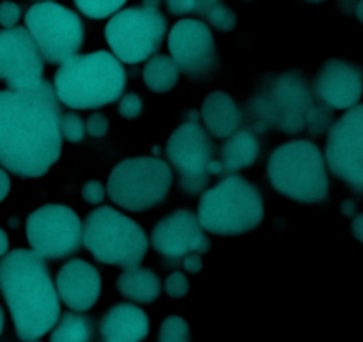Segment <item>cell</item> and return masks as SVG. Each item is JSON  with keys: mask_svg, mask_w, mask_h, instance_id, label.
I'll return each mask as SVG.
<instances>
[{"mask_svg": "<svg viewBox=\"0 0 363 342\" xmlns=\"http://www.w3.org/2000/svg\"><path fill=\"white\" fill-rule=\"evenodd\" d=\"M152 247L165 258H186L190 254H206L211 241L190 209H177L160 220L152 229Z\"/></svg>", "mask_w": 363, "mask_h": 342, "instance_id": "16", "label": "cell"}, {"mask_svg": "<svg viewBox=\"0 0 363 342\" xmlns=\"http://www.w3.org/2000/svg\"><path fill=\"white\" fill-rule=\"evenodd\" d=\"M108 130H110V121L108 117L101 112L91 114L87 123H85V131H87V135H91V137L94 138L105 137V135L108 133Z\"/></svg>", "mask_w": 363, "mask_h": 342, "instance_id": "31", "label": "cell"}, {"mask_svg": "<svg viewBox=\"0 0 363 342\" xmlns=\"http://www.w3.org/2000/svg\"><path fill=\"white\" fill-rule=\"evenodd\" d=\"M354 13H357V18L363 23V0L357 4V7H354Z\"/></svg>", "mask_w": 363, "mask_h": 342, "instance_id": "41", "label": "cell"}, {"mask_svg": "<svg viewBox=\"0 0 363 342\" xmlns=\"http://www.w3.org/2000/svg\"><path fill=\"white\" fill-rule=\"evenodd\" d=\"M204 18L215 31L220 32H230L238 25V14L229 6H225V4L215 6Z\"/></svg>", "mask_w": 363, "mask_h": 342, "instance_id": "27", "label": "cell"}, {"mask_svg": "<svg viewBox=\"0 0 363 342\" xmlns=\"http://www.w3.org/2000/svg\"><path fill=\"white\" fill-rule=\"evenodd\" d=\"M268 180L284 197L298 202H319L328 195L325 156L311 140H291L277 148L269 156Z\"/></svg>", "mask_w": 363, "mask_h": 342, "instance_id": "6", "label": "cell"}, {"mask_svg": "<svg viewBox=\"0 0 363 342\" xmlns=\"http://www.w3.org/2000/svg\"><path fill=\"white\" fill-rule=\"evenodd\" d=\"M259 158V142L255 135L248 130H238L227 137L222 145V172H240L241 169L254 165Z\"/></svg>", "mask_w": 363, "mask_h": 342, "instance_id": "22", "label": "cell"}, {"mask_svg": "<svg viewBox=\"0 0 363 342\" xmlns=\"http://www.w3.org/2000/svg\"><path fill=\"white\" fill-rule=\"evenodd\" d=\"M92 323L91 319L74 312L60 314L50 333V342H91Z\"/></svg>", "mask_w": 363, "mask_h": 342, "instance_id": "24", "label": "cell"}, {"mask_svg": "<svg viewBox=\"0 0 363 342\" xmlns=\"http://www.w3.org/2000/svg\"><path fill=\"white\" fill-rule=\"evenodd\" d=\"M172 187V169L162 158L137 156L117 163L108 176L106 192L117 206L140 213L158 206Z\"/></svg>", "mask_w": 363, "mask_h": 342, "instance_id": "8", "label": "cell"}, {"mask_svg": "<svg viewBox=\"0 0 363 342\" xmlns=\"http://www.w3.org/2000/svg\"><path fill=\"white\" fill-rule=\"evenodd\" d=\"M117 289L124 298L138 304H152L160 298L162 282L158 275L147 268H126L117 279Z\"/></svg>", "mask_w": 363, "mask_h": 342, "instance_id": "21", "label": "cell"}, {"mask_svg": "<svg viewBox=\"0 0 363 342\" xmlns=\"http://www.w3.org/2000/svg\"><path fill=\"white\" fill-rule=\"evenodd\" d=\"M183 268L190 273H201L204 268V261H202L201 254H190L183 258Z\"/></svg>", "mask_w": 363, "mask_h": 342, "instance_id": "35", "label": "cell"}, {"mask_svg": "<svg viewBox=\"0 0 363 342\" xmlns=\"http://www.w3.org/2000/svg\"><path fill=\"white\" fill-rule=\"evenodd\" d=\"M351 231H353L354 238H357L360 243H363V213L362 215L354 216L353 224H351Z\"/></svg>", "mask_w": 363, "mask_h": 342, "instance_id": "38", "label": "cell"}, {"mask_svg": "<svg viewBox=\"0 0 363 342\" xmlns=\"http://www.w3.org/2000/svg\"><path fill=\"white\" fill-rule=\"evenodd\" d=\"M9 190H11V177L9 174L6 172V169L0 167V202L7 197Z\"/></svg>", "mask_w": 363, "mask_h": 342, "instance_id": "36", "label": "cell"}, {"mask_svg": "<svg viewBox=\"0 0 363 342\" xmlns=\"http://www.w3.org/2000/svg\"><path fill=\"white\" fill-rule=\"evenodd\" d=\"M160 2L162 0H142V6L149 7V9H160Z\"/></svg>", "mask_w": 363, "mask_h": 342, "instance_id": "40", "label": "cell"}, {"mask_svg": "<svg viewBox=\"0 0 363 342\" xmlns=\"http://www.w3.org/2000/svg\"><path fill=\"white\" fill-rule=\"evenodd\" d=\"M99 333L103 342H142L149 336V318L137 305L119 304L105 312Z\"/></svg>", "mask_w": 363, "mask_h": 342, "instance_id": "19", "label": "cell"}, {"mask_svg": "<svg viewBox=\"0 0 363 342\" xmlns=\"http://www.w3.org/2000/svg\"><path fill=\"white\" fill-rule=\"evenodd\" d=\"M163 287H165L167 297L172 298V300H181V298H184L188 294V289H190V280H188V277L184 275V273L174 272L167 277Z\"/></svg>", "mask_w": 363, "mask_h": 342, "instance_id": "29", "label": "cell"}, {"mask_svg": "<svg viewBox=\"0 0 363 342\" xmlns=\"http://www.w3.org/2000/svg\"><path fill=\"white\" fill-rule=\"evenodd\" d=\"M325 162L333 176L346 181L353 190L363 192V103L347 109L332 124L326 138Z\"/></svg>", "mask_w": 363, "mask_h": 342, "instance_id": "12", "label": "cell"}, {"mask_svg": "<svg viewBox=\"0 0 363 342\" xmlns=\"http://www.w3.org/2000/svg\"><path fill=\"white\" fill-rule=\"evenodd\" d=\"M169 52L179 70L191 78L208 77L220 66L213 31L195 18H184L174 25L169 32Z\"/></svg>", "mask_w": 363, "mask_h": 342, "instance_id": "14", "label": "cell"}, {"mask_svg": "<svg viewBox=\"0 0 363 342\" xmlns=\"http://www.w3.org/2000/svg\"><path fill=\"white\" fill-rule=\"evenodd\" d=\"M126 87V71L116 55L98 50L73 55L60 64L53 80L59 101L71 109L92 110L117 101Z\"/></svg>", "mask_w": 363, "mask_h": 342, "instance_id": "3", "label": "cell"}, {"mask_svg": "<svg viewBox=\"0 0 363 342\" xmlns=\"http://www.w3.org/2000/svg\"><path fill=\"white\" fill-rule=\"evenodd\" d=\"M82 243L99 263L121 268L138 266L149 250L145 231L108 206L89 213L82 226Z\"/></svg>", "mask_w": 363, "mask_h": 342, "instance_id": "7", "label": "cell"}, {"mask_svg": "<svg viewBox=\"0 0 363 342\" xmlns=\"http://www.w3.org/2000/svg\"><path fill=\"white\" fill-rule=\"evenodd\" d=\"M43 57L25 27L0 31V80L9 89H30L43 80Z\"/></svg>", "mask_w": 363, "mask_h": 342, "instance_id": "15", "label": "cell"}, {"mask_svg": "<svg viewBox=\"0 0 363 342\" xmlns=\"http://www.w3.org/2000/svg\"><path fill=\"white\" fill-rule=\"evenodd\" d=\"M363 94V73L357 64L344 59H328L314 78V96L333 110L358 105Z\"/></svg>", "mask_w": 363, "mask_h": 342, "instance_id": "17", "label": "cell"}, {"mask_svg": "<svg viewBox=\"0 0 363 342\" xmlns=\"http://www.w3.org/2000/svg\"><path fill=\"white\" fill-rule=\"evenodd\" d=\"M84 16L92 20H103V18L113 16L124 7L128 0H73Z\"/></svg>", "mask_w": 363, "mask_h": 342, "instance_id": "25", "label": "cell"}, {"mask_svg": "<svg viewBox=\"0 0 363 342\" xmlns=\"http://www.w3.org/2000/svg\"><path fill=\"white\" fill-rule=\"evenodd\" d=\"M167 9L174 16H186L197 13V0H167Z\"/></svg>", "mask_w": 363, "mask_h": 342, "instance_id": "34", "label": "cell"}, {"mask_svg": "<svg viewBox=\"0 0 363 342\" xmlns=\"http://www.w3.org/2000/svg\"><path fill=\"white\" fill-rule=\"evenodd\" d=\"M27 240L32 252L43 259H62L82 243V220L62 204H46L27 219Z\"/></svg>", "mask_w": 363, "mask_h": 342, "instance_id": "11", "label": "cell"}, {"mask_svg": "<svg viewBox=\"0 0 363 342\" xmlns=\"http://www.w3.org/2000/svg\"><path fill=\"white\" fill-rule=\"evenodd\" d=\"M60 135L73 144L84 140L87 131H85V123L82 121V117L74 112L60 114Z\"/></svg>", "mask_w": 363, "mask_h": 342, "instance_id": "28", "label": "cell"}, {"mask_svg": "<svg viewBox=\"0 0 363 342\" xmlns=\"http://www.w3.org/2000/svg\"><path fill=\"white\" fill-rule=\"evenodd\" d=\"M4 326H6V318H4V311L2 307H0V336H2L4 332Z\"/></svg>", "mask_w": 363, "mask_h": 342, "instance_id": "42", "label": "cell"}, {"mask_svg": "<svg viewBox=\"0 0 363 342\" xmlns=\"http://www.w3.org/2000/svg\"><path fill=\"white\" fill-rule=\"evenodd\" d=\"M0 293L4 294L20 341H39L60 318V300L43 258L16 248L0 258Z\"/></svg>", "mask_w": 363, "mask_h": 342, "instance_id": "2", "label": "cell"}, {"mask_svg": "<svg viewBox=\"0 0 363 342\" xmlns=\"http://www.w3.org/2000/svg\"><path fill=\"white\" fill-rule=\"evenodd\" d=\"M21 18V9L16 2L11 0H4L0 2V25L4 28H13Z\"/></svg>", "mask_w": 363, "mask_h": 342, "instance_id": "32", "label": "cell"}, {"mask_svg": "<svg viewBox=\"0 0 363 342\" xmlns=\"http://www.w3.org/2000/svg\"><path fill=\"white\" fill-rule=\"evenodd\" d=\"M202 121L209 133L216 138H227L240 130L243 124V114L233 96L216 91L206 96L201 109Z\"/></svg>", "mask_w": 363, "mask_h": 342, "instance_id": "20", "label": "cell"}, {"mask_svg": "<svg viewBox=\"0 0 363 342\" xmlns=\"http://www.w3.org/2000/svg\"><path fill=\"white\" fill-rule=\"evenodd\" d=\"M142 109H144V103H142V98L138 94L128 92V94L121 96L119 114L124 119H137L142 114Z\"/></svg>", "mask_w": 363, "mask_h": 342, "instance_id": "30", "label": "cell"}, {"mask_svg": "<svg viewBox=\"0 0 363 342\" xmlns=\"http://www.w3.org/2000/svg\"><path fill=\"white\" fill-rule=\"evenodd\" d=\"M215 145L208 131L197 123H184L172 131L167 142V156L179 172V183L186 194H199L208 184Z\"/></svg>", "mask_w": 363, "mask_h": 342, "instance_id": "13", "label": "cell"}, {"mask_svg": "<svg viewBox=\"0 0 363 342\" xmlns=\"http://www.w3.org/2000/svg\"><path fill=\"white\" fill-rule=\"evenodd\" d=\"M179 75L181 70L176 60L167 55H152L145 62L144 71H142L145 87L151 89L152 92H158V94L172 91L177 85Z\"/></svg>", "mask_w": 363, "mask_h": 342, "instance_id": "23", "label": "cell"}, {"mask_svg": "<svg viewBox=\"0 0 363 342\" xmlns=\"http://www.w3.org/2000/svg\"><path fill=\"white\" fill-rule=\"evenodd\" d=\"M167 34L165 16L160 9L126 7L110 16L105 38L119 62L138 64L151 59Z\"/></svg>", "mask_w": 363, "mask_h": 342, "instance_id": "9", "label": "cell"}, {"mask_svg": "<svg viewBox=\"0 0 363 342\" xmlns=\"http://www.w3.org/2000/svg\"><path fill=\"white\" fill-rule=\"evenodd\" d=\"M32 342H41V341H32Z\"/></svg>", "mask_w": 363, "mask_h": 342, "instance_id": "44", "label": "cell"}, {"mask_svg": "<svg viewBox=\"0 0 363 342\" xmlns=\"http://www.w3.org/2000/svg\"><path fill=\"white\" fill-rule=\"evenodd\" d=\"M158 342H190V326L179 316H170L160 325Z\"/></svg>", "mask_w": 363, "mask_h": 342, "instance_id": "26", "label": "cell"}, {"mask_svg": "<svg viewBox=\"0 0 363 342\" xmlns=\"http://www.w3.org/2000/svg\"><path fill=\"white\" fill-rule=\"evenodd\" d=\"M7 252H9V238H7L6 231L0 229V258H4Z\"/></svg>", "mask_w": 363, "mask_h": 342, "instance_id": "39", "label": "cell"}, {"mask_svg": "<svg viewBox=\"0 0 363 342\" xmlns=\"http://www.w3.org/2000/svg\"><path fill=\"white\" fill-rule=\"evenodd\" d=\"M257 126H277L286 133H301L308 128L321 133L330 114L315 103L314 91L301 71H286L273 80L272 89L250 101Z\"/></svg>", "mask_w": 363, "mask_h": 342, "instance_id": "4", "label": "cell"}, {"mask_svg": "<svg viewBox=\"0 0 363 342\" xmlns=\"http://www.w3.org/2000/svg\"><path fill=\"white\" fill-rule=\"evenodd\" d=\"M247 2H250V0H247Z\"/></svg>", "mask_w": 363, "mask_h": 342, "instance_id": "45", "label": "cell"}, {"mask_svg": "<svg viewBox=\"0 0 363 342\" xmlns=\"http://www.w3.org/2000/svg\"><path fill=\"white\" fill-rule=\"evenodd\" d=\"M218 4H222V0H197V13L195 14L206 16V14H208L213 7L218 6Z\"/></svg>", "mask_w": 363, "mask_h": 342, "instance_id": "37", "label": "cell"}, {"mask_svg": "<svg viewBox=\"0 0 363 342\" xmlns=\"http://www.w3.org/2000/svg\"><path fill=\"white\" fill-rule=\"evenodd\" d=\"M25 25L46 62L62 64L77 55L84 45L80 16L57 2H39L28 7Z\"/></svg>", "mask_w": 363, "mask_h": 342, "instance_id": "10", "label": "cell"}, {"mask_svg": "<svg viewBox=\"0 0 363 342\" xmlns=\"http://www.w3.org/2000/svg\"><path fill=\"white\" fill-rule=\"evenodd\" d=\"M308 4H321V2H325V0H307Z\"/></svg>", "mask_w": 363, "mask_h": 342, "instance_id": "43", "label": "cell"}, {"mask_svg": "<svg viewBox=\"0 0 363 342\" xmlns=\"http://www.w3.org/2000/svg\"><path fill=\"white\" fill-rule=\"evenodd\" d=\"M60 106L53 85L0 91V165L21 177L45 176L60 158Z\"/></svg>", "mask_w": 363, "mask_h": 342, "instance_id": "1", "label": "cell"}, {"mask_svg": "<svg viewBox=\"0 0 363 342\" xmlns=\"http://www.w3.org/2000/svg\"><path fill=\"white\" fill-rule=\"evenodd\" d=\"M101 275L87 261L71 259L60 266L55 279L59 300L73 312H85L101 297Z\"/></svg>", "mask_w": 363, "mask_h": 342, "instance_id": "18", "label": "cell"}, {"mask_svg": "<svg viewBox=\"0 0 363 342\" xmlns=\"http://www.w3.org/2000/svg\"><path fill=\"white\" fill-rule=\"evenodd\" d=\"M82 197L89 204H99L105 199V188H103V184L99 181H87L85 187L82 188Z\"/></svg>", "mask_w": 363, "mask_h": 342, "instance_id": "33", "label": "cell"}, {"mask_svg": "<svg viewBox=\"0 0 363 342\" xmlns=\"http://www.w3.org/2000/svg\"><path fill=\"white\" fill-rule=\"evenodd\" d=\"M197 219L202 229L216 236L250 233L264 219L262 195L254 183L230 174L204 192Z\"/></svg>", "mask_w": 363, "mask_h": 342, "instance_id": "5", "label": "cell"}]
</instances>
